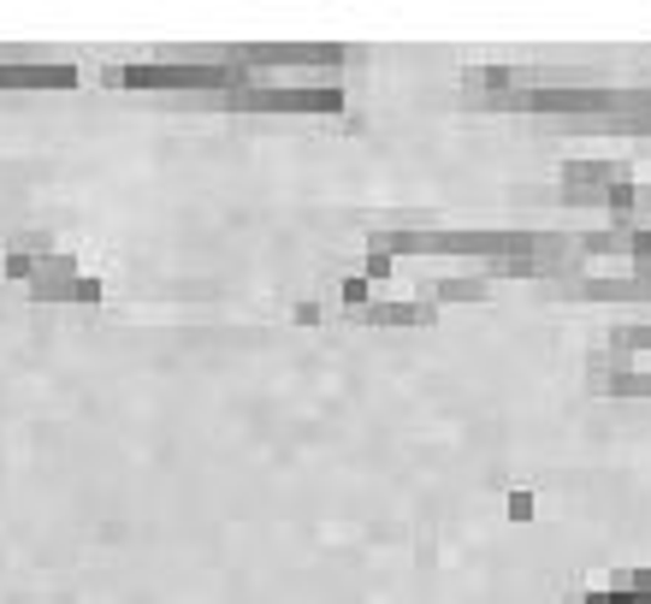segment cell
<instances>
[{"label": "cell", "mask_w": 651, "mask_h": 604, "mask_svg": "<svg viewBox=\"0 0 651 604\" xmlns=\"http://www.w3.org/2000/svg\"><path fill=\"white\" fill-rule=\"evenodd\" d=\"M593 604H651V586H628V593H598Z\"/></svg>", "instance_id": "cell-1"}]
</instances>
